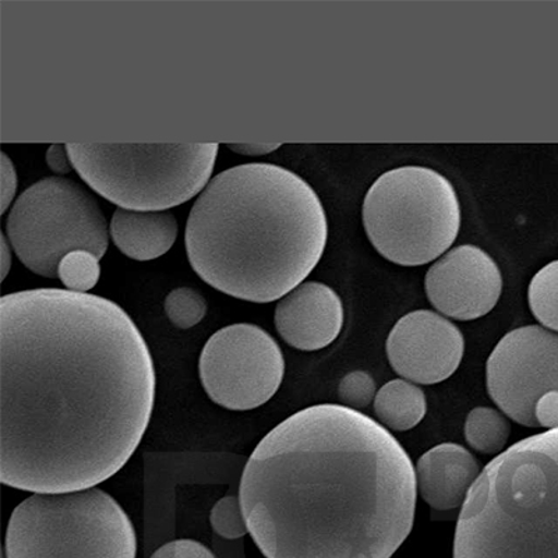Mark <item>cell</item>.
<instances>
[{"mask_svg":"<svg viewBox=\"0 0 558 558\" xmlns=\"http://www.w3.org/2000/svg\"><path fill=\"white\" fill-rule=\"evenodd\" d=\"M213 530L223 539H239L246 536L248 527L244 520L241 498L236 496H227L221 498L216 506L213 507L209 514Z\"/></svg>","mask_w":558,"mask_h":558,"instance_id":"cell-21","label":"cell"},{"mask_svg":"<svg viewBox=\"0 0 558 558\" xmlns=\"http://www.w3.org/2000/svg\"><path fill=\"white\" fill-rule=\"evenodd\" d=\"M7 558H136L137 536L119 502L98 487L34 493L14 508Z\"/></svg>","mask_w":558,"mask_h":558,"instance_id":"cell-7","label":"cell"},{"mask_svg":"<svg viewBox=\"0 0 558 558\" xmlns=\"http://www.w3.org/2000/svg\"><path fill=\"white\" fill-rule=\"evenodd\" d=\"M453 558H558V428L523 438L463 502Z\"/></svg>","mask_w":558,"mask_h":558,"instance_id":"cell-4","label":"cell"},{"mask_svg":"<svg viewBox=\"0 0 558 558\" xmlns=\"http://www.w3.org/2000/svg\"><path fill=\"white\" fill-rule=\"evenodd\" d=\"M416 472L372 417L322 403L258 442L239 498L266 558H391L410 535Z\"/></svg>","mask_w":558,"mask_h":558,"instance_id":"cell-2","label":"cell"},{"mask_svg":"<svg viewBox=\"0 0 558 558\" xmlns=\"http://www.w3.org/2000/svg\"><path fill=\"white\" fill-rule=\"evenodd\" d=\"M327 239L326 211L311 184L263 162L209 181L184 235L189 263L204 282L253 303L278 301L301 286Z\"/></svg>","mask_w":558,"mask_h":558,"instance_id":"cell-3","label":"cell"},{"mask_svg":"<svg viewBox=\"0 0 558 558\" xmlns=\"http://www.w3.org/2000/svg\"><path fill=\"white\" fill-rule=\"evenodd\" d=\"M530 307L536 320L558 332V260L547 264L532 278Z\"/></svg>","mask_w":558,"mask_h":558,"instance_id":"cell-18","label":"cell"},{"mask_svg":"<svg viewBox=\"0 0 558 558\" xmlns=\"http://www.w3.org/2000/svg\"><path fill=\"white\" fill-rule=\"evenodd\" d=\"M149 558H217L207 546L201 542L179 539L159 547Z\"/></svg>","mask_w":558,"mask_h":558,"instance_id":"cell-23","label":"cell"},{"mask_svg":"<svg viewBox=\"0 0 558 558\" xmlns=\"http://www.w3.org/2000/svg\"><path fill=\"white\" fill-rule=\"evenodd\" d=\"M363 226L376 251L400 266L436 260L456 242L461 207L446 177L426 167L383 173L363 203Z\"/></svg>","mask_w":558,"mask_h":558,"instance_id":"cell-6","label":"cell"},{"mask_svg":"<svg viewBox=\"0 0 558 558\" xmlns=\"http://www.w3.org/2000/svg\"><path fill=\"white\" fill-rule=\"evenodd\" d=\"M0 378V481L33 495L111 480L156 402V367L136 323L109 299L69 289L2 298Z\"/></svg>","mask_w":558,"mask_h":558,"instance_id":"cell-1","label":"cell"},{"mask_svg":"<svg viewBox=\"0 0 558 558\" xmlns=\"http://www.w3.org/2000/svg\"><path fill=\"white\" fill-rule=\"evenodd\" d=\"M96 254L76 251L63 257L58 268V278L69 291L88 293L101 277V264Z\"/></svg>","mask_w":558,"mask_h":558,"instance_id":"cell-19","label":"cell"},{"mask_svg":"<svg viewBox=\"0 0 558 558\" xmlns=\"http://www.w3.org/2000/svg\"><path fill=\"white\" fill-rule=\"evenodd\" d=\"M480 463L465 448L440 445L423 453L416 465L418 493L437 511L463 506L477 477Z\"/></svg>","mask_w":558,"mask_h":558,"instance_id":"cell-14","label":"cell"},{"mask_svg":"<svg viewBox=\"0 0 558 558\" xmlns=\"http://www.w3.org/2000/svg\"><path fill=\"white\" fill-rule=\"evenodd\" d=\"M163 308L174 327L189 330L206 317L207 302L196 289L183 287L168 293Z\"/></svg>","mask_w":558,"mask_h":558,"instance_id":"cell-20","label":"cell"},{"mask_svg":"<svg viewBox=\"0 0 558 558\" xmlns=\"http://www.w3.org/2000/svg\"><path fill=\"white\" fill-rule=\"evenodd\" d=\"M426 411L425 392L407 380L387 383L375 398L378 421L391 430H411L422 422Z\"/></svg>","mask_w":558,"mask_h":558,"instance_id":"cell-16","label":"cell"},{"mask_svg":"<svg viewBox=\"0 0 558 558\" xmlns=\"http://www.w3.org/2000/svg\"><path fill=\"white\" fill-rule=\"evenodd\" d=\"M229 149H232L233 153L242 154V156H266V154H270L276 151L281 144H271V143H232L227 144Z\"/></svg>","mask_w":558,"mask_h":558,"instance_id":"cell-26","label":"cell"},{"mask_svg":"<svg viewBox=\"0 0 558 558\" xmlns=\"http://www.w3.org/2000/svg\"><path fill=\"white\" fill-rule=\"evenodd\" d=\"M510 433V422L492 408H475L466 417L465 437L473 450L483 453L500 452Z\"/></svg>","mask_w":558,"mask_h":558,"instance_id":"cell-17","label":"cell"},{"mask_svg":"<svg viewBox=\"0 0 558 558\" xmlns=\"http://www.w3.org/2000/svg\"><path fill=\"white\" fill-rule=\"evenodd\" d=\"M425 288L428 301L438 312L470 322L495 308L501 295L502 277L486 252L463 244L428 268Z\"/></svg>","mask_w":558,"mask_h":558,"instance_id":"cell-12","label":"cell"},{"mask_svg":"<svg viewBox=\"0 0 558 558\" xmlns=\"http://www.w3.org/2000/svg\"><path fill=\"white\" fill-rule=\"evenodd\" d=\"M2 279L8 277L10 268H12V244L7 239V235H2Z\"/></svg>","mask_w":558,"mask_h":558,"instance_id":"cell-27","label":"cell"},{"mask_svg":"<svg viewBox=\"0 0 558 558\" xmlns=\"http://www.w3.org/2000/svg\"><path fill=\"white\" fill-rule=\"evenodd\" d=\"M83 181L119 208L167 211L206 189L219 146L209 144H66Z\"/></svg>","mask_w":558,"mask_h":558,"instance_id":"cell-5","label":"cell"},{"mask_svg":"<svg viewBox=\"0 0 558 558\" xmlns=\"http://www.w3.org/2000/svg\"><path fill=\"white\" fill-rule=\"evenodd\" d=\"M487 390L496 405L520 425L537 427V402L558 392V333L539 326L517 328L487 361Z\"/></svg>","mask_w":558,"mask_h":558,"instance_id":"cell-10","label":"cell"},{"mask_svg":"<svg viewBox=\"0 0 558 558\" xmlns=\"http://www.w3.org/2000/svg\"><path fill=\"white\" fill-rule=\"evenodd\" d=\"M463 337L457 326L430 311H416L393 326L387 355L393 372L407 380L432 386L447 380L460 367Z\"/></svg>","mask_w":558,"mask_h":558,"instance_id":"cell-11","label":"cell"},{"mask_svg":"<svg viewBox=\"0 0 558 558\" xmlns=\"http://www.w3.org/2000/svg\"><path fill=\"white\" fill-rule=\"evenodd\" d=\"M376 396V383L366 372L349 373L338 386V397L351 410H365Z\"/></svg>","mask_w":558,"mask_h":558,"instance_id":"cell-22","label":"cell"},{"mask_svg":"<svg viewBox=\"0 0 558 558\" xmlns=\"http://www.w3.org/2000/svg\"><path fill=\"white\" fill-rule=\"evenodd\" d=\"M198 375L209 400L231 411H252L276 396L286 375L281 348L254 324L223 327L204 345Z\"/></svg>","mask_w":558,"mask_h":558,"instance_id":"cell-9","label":"cell"},{"mask_svg":"<svg viewBox=\"0 0 558 558\" xmlns=\"http://www.w3.org/2000/svg\"><path fill=\"white\" fill-rule=\"evenodd\" d=\"M2 558H7V556H4V553H3V555H2Z\"/></svg>","mask_w":558,"mask_h":558,"instance_id":"cell-28","label":"cell"},{"mask_svg":"<svg viewBox=\"0 0 558 558\" xmlns=\"http://www.w3.org/2000/svg\"><path fill=\"white\" fill-rule=\"evenodd\" d=\"M10 244L29 271L58 278L69 253L87 251L101 260L108 222L96 197L70 179L45 178L14 203L7 222Z\"/></svg>","mask_w":558,"mask_h":558,"instance_id":"cell-8","label":"cell"},{"mask_svg":"<svg viewBox=\"0 0 558 558\" xmlns=\"http://www.w3.org/2000/svg\"><path fill=\"white\" fill-rule=\"evenodd\" d=\"M274 320L288 345L299 351H320L336 341L342 330L341 298L324 283H301L279 299Z\"/></svg>","mask_w":558,"mask_h":558,"instance_id":"cell-13","label":"cell"},{"mask_svg":"<svg viewBox=\"0 0 558 558\" xmlns=\"http://www.w3.org/2000/svg\"><path fill=\"white\" fill-rule=\"evenodd\" d=\"M111 236L119 251L132 260H156L177 242L178 221L168 211L118 208L112 217Z\"/></svg>","mask_w":558,"mask_h":558,"instance_id":"cell-15","label":"cell"},{"mask_svg":"<svg viewBox=\"0 0 558 558\" xmlns=\"http://www.w3.org/2000/svg\"><path fill=\"white\" fill-rule=\"evenodd\" d=\"M47 163L48 167L58 174H66L74 169L68 147L64 146V144H52V146L48 148Z\"/></svg>","mask_w":558,"mask_h":558,"instance_id":"cell-25","label":"cell"},{"mask_svg":"<svg viewBox=\"0 0 558 558\" xmlns=\"http://www.w3.org/2000/svg\"><path fill=\"white\" fill-rule=\"evenodd\" d=\"M0 187H2V213H7L12 206L13 198L17 192V172L12 159L7 153L2 154L0 161Z\"/></svg>","mask_w":558,"mask_h":558,"instance_id":"cell-24","label":"cell"}]
</instances>
